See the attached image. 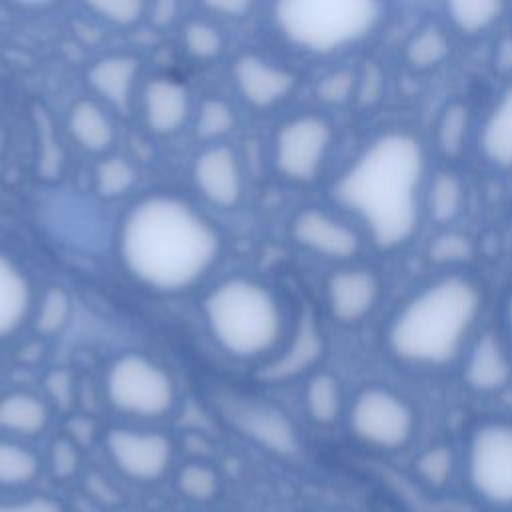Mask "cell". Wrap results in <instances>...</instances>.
Segmentation results:
<instances>
[{
    "instance_id": "obj_1",
    "label": "cell",
    "mask_w": 512,
    "mask_h": 512,
    "mask_svg": "<svg viewBox=\"0 0 512 512\" xmlns=\"http://www.w3.org/2000/svg\"><path fill=\"white\" fill-rule=\"evenodd\" d=\"M424 170L420 140L390 130L376 136L342 172L334 198L360 220L380 250H396L418 230Z\"/></svg>"
},
{
    "instance_id": "obj_2",
    "label": "cell",
    "mask_w": 512,
    "mask_h": 512,
    "mask_svg": "<svg viewBox=\"0 0 512 512\" xmlns=\"http://www.w3.org/2000/svg\"><path fill=\"white\" fill-rule=\"evenodd\" d=\"M118 248L124 268L140 284L178 292L208 274L220 254V236L186 200L154 194L126 212Z\"/></svg>"
},
{
    "instance_id": "obj_3",
    "label": "cell",
    "mask_w": 512,
    "mask_h": 512,
    "mask_svg": "<svg viewBox=\"0 0 512 512\" xmlns=\"http://www.w3.org/2000/svg\"><path fill=\"white\" fill-rule=\"evenodd\" d=\"M484 296L464 274L440 276L414 292L390 318L386 348L402 364L440 368L454 362L482 312Z\"/></svg>"
},
{
    "instance_id": "obj_4",
    "label": "cell",
    "mask_w": 512,
    "mask_h": 512,
    "mask_svg": "<svg viewBox=\"0 0 512 512\" xmlns=\"http://www.w3.org/2000/svg\"><path fill=\"white\" fill-rule=\"evenodd\" d=\"M208 328L222 350L236 358H254L276 346L282 312L276 296L256 280L228 278L204 300Z\"/></svg>"
},
{
    "instance_id": "obj_5",
    "label": "cell",
    "mask_w": 512,
    "mask_h": 512,
    "mask_svg": "<svg viewBox=\"0 0 512 512\" xmlns=\"http://www.w3.org/2000/svg\"><path fill=\"white\" fill-rule=\"evenodd\" d=\"M374 0H286L274 8L282 34L298 48L332 54L364 40L382 20Z\"/></svg>"
},
{
    "instance_id": "obj_6",
    "label": "cell",
    "mask_w": 512,
    "mask_h": 512,
    "mask_svg": "<svg viewBox=\"0 0 512 512\" xmlns=\"http://www.w3.org/2000/svg\"><path fill=\"white\" fill-rule=\"evenodd\" d=\"M104 390L108 404L118 414L138 420H158L176 402L172 378L142 354L120 356L106 374Z\"/></svg>"
},
{
    "instance_id": "obj_7",
    "label": "cell",
    "mask_w": 512,
    "mask_h": 512,
    "mask_svg": "<svg viewBox=\"0 0 512 512\" xmlns=\"http://www.w3.org/2000/svg\"><path fill=\"white\" fill-rule=\"evenodd\" d=\"M102 446L110 466L132 484H158L174 468V440L160 430L114 426L102 434Z\"/></svg>"
},
{
    "instance_id": "obj_8",
    "label": "cell",
    "mask_w": 512,
    "mask_h": 512,
    "mask_svg": "<svg viewBox=\"0 0 512 512\" xmlns=\"http://www.w3.org/2000/svg\"><path fill=\"white\" fill-rule=\"evenodd\" d=\"M348 426L354 438L380 448H404L416 430V414L412 406L384 386L362 388L348 410Z\"/></svg>"
},
{
    "instance_id": "obj_9",
    "label": "cell",
    "mask_w": 512,
    "mask_h": 512,
    "mask_svg": "<svg viewBox=\"0 0 512 512\" xmlns=\"http://www.w3.org/2000/svg\"><path fill=\"white\" fill-rule=\"evenodd\" d=\"M466 468L472 488L488 502L512 504V424L482 422L468 442Z\"/></svg>"
},
{
    "instance_id": "obj_10",
    "label": "cell",
    "mask_w": 512,
    "mask_h": 512,
    "mask_svg": "<svg viewBox=\"0 0 512 512\" xmlns=\"http://www.w3.org/2000/svg\"><path fill=\"white\" fill-rule=\"evenodd\" d=\"M222 418L238 434L276 456H292L300 448L298 428L292 418L262 398L224 392L216 400Z\"/></svg>"
},
{
    "instance_id": "obj_11",
    "label": "cell",
    "mask_w": 512,
    "mask_h": 512,
    "mask_svg": "<svg viewBox=\"0 0 512 512\" xmlns=\"http://www.w3.org/2000/svg\"><path fill=\"white\" fill-rule=\"evenodd\" d=\"M332 124L318 114H300L284 122L274 142V162L282 176L312 182L332 148Z\"/></svg>"
},
{
    "instance_id": "obj_12",
    "label": "cell",
    "mask_w": 512,
    "mask_h": 512,
    "mask_svg": "<svg viewBox=\"0 0 512 512\" xmlns=\"http://www.w3.org/2000/svg\"><path fill=\"white\" fill-rule=\"evenodd\" d=\"M292 238L306 250L332 260H350L362 248L356 228L318 208H304L294 216Z\"/></svg>"
},
{
    "instance_id": "obj_13",
    "label": "cell",
    "mask_w": 512,
    "mask_h": 512,
    "mask_svg": "<svg viewBox=\"0 0 512 512\" xmlns=\"http://www.w3.org/2000/svg\"><path fill=\"white\" fill-rule=\"evenodd\" d=\"M380 280L368 268H342L326 282L330 314L342 324H356L370 316L380 300Z\"/></svg>"
},
{
    "instance_id": "obj_14",
    "label": "cell",
    "mask_w": 512,
    "mask_h": 512,
    "mask_svg": "<svg viewBox=\"0 0 512 512\" xmlns=\"http://www.w3.org/2000/svg\"><path fill=\"white\" fill-rule=\"evenodd\" d=\"M234 80L242 98L256 108L274 106L296 88L294 72L256 54H242L234 62Z\"/></svg>"
},
{
    "instance_id": "obj_15",
    "label": "cell",
    "mask_w": 512,
    "mask_h": 512,
    "mask_svg": "<svg viewBox=\"0 0 512 512\" xmlns=\"http://www.w3.org/2000/svg\"><path fill=\"white\" fill-rule=\"evenodd\" d=\"M462 378L470 390L480 394H494L508 386L512 380V360L496 332L486 330L474 340L464 362Z\"/></svg>"
},
{
    "instance_id": "obj_16",
    "label": "cell",
    "mask_w": 512,
    "mask_h": 512,
    "mask_svg": "<svg viewBox=\"0 0 512 512\" xmlns=\"http://www.w3.org/2000/svg\"><path fill=\"white\" fill-rule=\"evenodd\" d=\"M194 182L212 204L228 208L240 200L242 172L228 146H210L194 162Z\"/></svg>"
},
{
    "instance_id": "obj_17",
    "label": "cell",
    "mask_w": 512,
    "mask_h": 512,
    "mask_svg": "<svg viewBox=\"0 0 512 512\" xmlns=\"http://www.w3.org/2000/svg\"><path fill=\"white\" fill-rule=\"evenodd\" d=\"M142 104L148 128L156 134H172L188 118L190 94L182 82L160 76L146 84Z\"/></svg>"
},
{
    "instance_id": "obj_18",
    "label": "cell",
    "mask_w": 512,
    "mask_h": 512,
    "mask_svg": "<svg viewBox=\"0 0 512 512\" xmlns=\"http://www.w3.org/2000/svg\"><path fill=\"white\" fill-rule=\"evenodd\" d=\"M322 350H324V342H322V334L314 322V316L302 314L298 328L294 332V338H292L290 346L286 348V352L278 360L268 364L258 374V378L268 380V382L290 380V378L302 374L304 370H308L310 366H314L318 362V358L322 356Z\"/></svg>"
},
{
    "instance_id": "obj_19",
    "label": "cell",
    "mask_w": 512,
    "mask_h": 512,
    "mask_svg": "<svg viewBox=\"0 0 512 512\" xmlns=\"http://www.w3.org/2000/svg\"><path fill=\"white\" fill-rule=\"evenodd\" d=\"M50 418L48 402L32 392H10L0 398V432L8 438H36L46 432Z\"/></svg>"
},
{
    "instance_id": "obj_20",
    "label": "cell",
    "mask_w": 512,
    "mask_h": 512,
    "mask_svg": "<svg viewBox=\"0 0 512 512\" xmlns=\"http://www.w3.org/2000/svg\"><path fill=\"white\" fill-rule=\"evenodd\" d=\"M140 62L134 56L114 54L100 58L88 70L90 88L120 110H128Z\"/></svg>"
},
{
    "instance_id": "obj_21",
    "label": "cell",
    "mask_w": 512,
    "mask_h": 512,
    "mask_svg": "<svg viewBox=\"0 0 512 512\" xmlns=\"http://www.w3.org/2000/svg\"><path fill=\"white\" fill-rule=\"evenodd\" d=\"M478 148L494 168H512V84L498 96L484 118Z\"/></svg>"
},
{
    "instance_id": "obj_22",
    "label": "cell",
    "mask_w": 512,
    "mask_h": 512,
    "mask_svg": "<svg viewBox=\"0 0 512 512\" xmlns=\"http://www.w3.org/2000/svg\"><path fill=\"white\" fill-rule=\"evenodd\" d=\"M32 304V290L26 276L12 260L0 254V338L16 332Z\"/></svg>"
},
{
    "instance_id": "obj_23",
    "label": "cell",
    "mask_w": 512,
    "mask_h": 512,
    "mask_svg": "<svg viewBox=\"0 0 512 512\" xmlns=\"http://www.w3.org/2000/svg\"><path fill=\"white\" fill-rule=\"evenodd\" d=\"M68 132L88 152H106L114 144V126L92 100H78L68 114Z\"/></svg>"
},
{
    "instance_id": "obj_24",
    "label": "cell",
    "mask_w": 512,
    "mask_h": 512,
    "mask_svg": "<svg viewBox=\"0 0 512 512\" xmlns=\"http://www.w3.org/2000/svg\"><path fill=\"white\" fill-rule=\"evenodd\" d=\"M172 486L178 498L194 506L214 504L224 488L222 474L204 460H188L172 474Z\"/></svg>"
},
{
    "instance_id": "obj_25",
    "label": "cell",
    "mask_w": 512,
    "mask_h": 512,
    "mask_svg": "<svg viewBox=\"0 0 512 512\" xmlns=\"http://www.w3.org/2000/svg\"><path fill=\"white\" fill-rule=\"evenodd\" d=\"M44 472V458L22 440L0 438V490L32 486Z\"/></svg>"
},
{
    "instance_id": "obj_26",
    "label": "cell",
    "mask_w": 512,
    "mask_h": 512,
    "mask_svg": "<svg viewBox=\"0 0 512 512\" xmlns=\"http://www.w3.org/2000/svg\"><path fill=\"white\" fill-rule=\"evenodd\" d=\"M470 128H472V114L468 104L460 100L446 104L434 128V144L440 156H444L446 160L460 158L466 148Z\"/></svg>"
},
{
    "instance_id": "obj_27",
    "label": "cell",
    "mask_w": 512,
    "mask_h": 512,
    "mask_svg": "<svg viewBox=\"0 0 512 512\" xmlns=\"http://www.w3.org/2000/svg\"><path fill=\"white\" fill-rule=\"evenodd\" d=\"M464 182L450 170H438L424 194V210L436 224H450L462 210Z\"/></svg>"
},
{
    "instance_id": "obj_28",
    "label": "cell",
    "mask_w": 512,
    "mask_h": 512,
    "mask_svg": "<svg viewBox=\"0 0 512 512\" xmlns=\"http://www.w3.org/2000/svg\"><path fill=\"white\" fill-rule=\"evenodd\" d=\"M304 406L312 422L318 426H332L342 414V388L330 372L314 374L304 392Z\"/></svg>"
},
{
    "instance_id": "obj_29",
    "label": "cell",
    "mask_w": 512,
    "mask_h": 512,
    "mask_svg": "<svg viewBox=\"0 0 512 512\" xmlns=\"http://www.w3.org/2000/svg\"><path fill=\"white\" fill-rule=\"evenodd\" d=\"M450 54V40L438 26H424L410 36L404 58L414 70H428L442 64Z\"/></svg>"
},
{
    "instance_id": "obj_30",
    "label": "cell",
    "mask_w": 512,
    "mask_h": 512,
    "mask_svg": "<svg viewBox=\"0 0 512 512\" xmlns=\"http://www.w3.org/2000/svg\"><path fill=\"white\" fill-rule=\"evenodd\" d=\"M502 12L504 4L492 0H456L446 4V14L452 26L468 36L488 30Z\"/></svg>"
},
{
    "instance_id": "obj_31",
    "label": "cell",
    "mask_w": 512,
    "mask_h": 512,
    "mask_svg": "<svg viewBox=\"0 0 512 512\" xmlns=\"http://www.w3.org/2000/svg\"><path fill=\"white\" fill-rule=\"evenodd\" d=\"M82 450L84 448L66 434L52 438L44 456V472L56 484H66L76 480L78 476H82V466H84Z\"/></svg>"
},
{
    "instance_id": "obj_32",
    "label": "cell",
    "mask_w": 512,
    "mask_h": 512,
    "mask_svg": "<svg viewBox=\"0 0 512 512\" xmlns=\"http://www.w3.org/2000/svg\"><path fill=\"white\" fill-rule=\"evenodd\" d=\"M136 168L122 156H110L96 164L94 186L104 198H116L126 194L136 184Z\"/></svg>"
},
{
    "instance_id": "obj_33",
    "label": "cell",
    "mask_w": 512,
    "mask_h": 512,
    "mask_svg": "<svg viewBox=\"0 0 512 512\" xmlns=\"http://www.w3.org/2000/svg\"><path fill=\"white\" fill-rule=\"evenodd\" d=\"M72 312V302L70 296L66 294V290H62L60 286H50L38 306L36 318H34V328L36 332L50 336L60 332Z\"/></svg>"
},
{
    "instance_id": "obj_34",
    "label": "cell",
    "mask_w": 512,
    "mask_h": 512,
    "mask_svg": "<svg viewBox=\"0 0 512 512\" xmlns=\"http://www.w3.org/2000/svg\"><path fill=\"white\" fill-rule=\"evenodd\" d=\"M474 244L462 232H440L428 244V258L436 266H456L472 258Z\"/></svg>"
},
{
    "instance_id": "obj_35",
    "label": "cell",
    "mask_w": 512,
    "mask_h": 512,
    "mask_svg": "<svg viewBox=\"0 0 512 512\" xmlns=\"http://www.w3.org/2000/svg\"><path fill=\"white\" fill-rule=\"evenodd\" d=\"M36 118V128H38V172L44 178H58L60 168H62V150L58 146V138L52 130L50 116L42 110L36 108L34 112Z\"/></svg>"
},
{
    "instance_id": "obj_36",
    "label": "cell",
    "mask_w": 512,
    "mask_h": 512,
    "mask_svg": "<svg viewBox=\"0 0 512 512\" xmlns=\"http://www.w3.org/2000/svg\"><path fill=\"white\" fill-rule=\"evenodd\" d=\"M182 42H184L186 52L196 60L216 58L224 48L220 32L204 20H190L184 26Z\"/></svg>"
},
{
    "instance_id": "obj_37",
    "label": "cell",
    "mask_w": 512,
    "mask_h": 512,
    "mask_svg": "<svg viewBox=\"0 0 512 512\" xmlns=\"http://www.w3.org/2000/svg\"><path fill=\"white\" fill-rule=\"evenodd\" d=\"M234 110L228 102L220 98H208L202 102L198 120H196V132L200 138L212 140L228 134L234 128Z\"/></svg>"
},
{
    "instance_id": "obj_38",
    "label": "cell",
    "mask_w": 512,
    "mask_h": 512,
    "mask_svg": "<svg viewBox=\"0 0 512 512\" xmlns=\"http://www.w3.org/2000/svg\"><path fill=\"white\" fill-rule=\"evenodd\" d=\"M454 470V452L446 444H436L424 450L416 460V472L432 486H444Z\"/></svg>"
},
{
    "instance_id": "obj_39",
    "label": "cell",
    "mask_w": 512,
    "mask_h": 512,
    "mask_svg": "<svg viewBox=\"0 0 512 512\" xmlns=\"http://www.w3.org/2000/svg\"><path fill=\"white\" fill-rule=\"evenodd\" d=\"M356 82H358V72L350 68L332 70L318 80L316 96L320 102L330 106L346 104L356 96Z\"/></svg>"
},
{
    "instance_id": "obj_40",
    "label": "cell",
    "mask_w": 512,
    "mask_h": 512,
    "mask_svg": "<svg viewBox=\"0 0 512 512\" xmlns=\"http://www.w3.org/2000/svg\"><path fill=\"white\" fill-rule=\"evenodd\" d=\"M88 8L112 24L128 26L144 14L146 4L140 0H98L90 2Z\"/></svg>"
},
{
    "instance_id": "obj_41",
    "label": "cell",
    "mask_w": 512,
    "mask_h": 512,
    "mask_svg": "<svg viewBox=\"0 0 512 512\" xmlns=\"http://www.w3.org/2000/svg\"><path fill=\"white\" fill-rule=\"evenodd\" d=\"M0 512H66V506L52 494L0 496Z\"/></svg>"
},
{
    "instance_id": "obj_42",
    "label": "cell",
    "mask_w": 512,
    "mask_h": 512,
    "mask_svg": "<svg viewBox=\"0 0 512 512\" xmlns=\"http://www.w3.org/2000/svg\"><path fill=\"white\" fill-rule=\"evenodd\" d=\"M384 92V72L376 62H366L358 72L356 82V100L360 106H374Z\"/></svg>"
},
{
    "instance_id": "obj_43",
    "label": "cell",
    "mask_w": 512,
    "mask_h": 512,
    "mask_svg": "<svg viewBox=\"0 0 512 512\" xmlns=\"http://www.w3.org/2000/svg\"><path fill=\"white\" fill-rule=\"evenodd\" d=\"M84 486H86V494L98 504V506H106V508H114L122 504V492L112 484L110 478H106L102 472L98 470H90L84 476Z\"/></svg>"
},
{
    "instance_id": "obj_44",
    "label": "cell",
    "mask_w": 512,
    "mask_h": 512,
    "mask_svg": "<svg viewBox=\"0 0 512 512\" xmlns=\"http://www.w3.org/2000/svg\"><path fill=\"white\" fill-rule=\"evenodd\" d=\"M46 388L52 400L62 408L68 410L72 406L74 388H72V376L66 370H54L46 378Z\"/></svg>"
},
{
    "instance_id": "obj_45",
    "label": "cell",
    "mask_w": 512,
    "mask_h": 512,
    "mask_svg": "<svg viewBox=\"0 0 512 512\" xmlns=\"http://www.w3.org/2000/svg\"><path fill=\"white\" fill-rule=\"evenodd\" d=\"M64 434L70 436L74 442H78L84 448L86 442H92V438L96 436V424L86 416H76L70 420Z\"/></svg>"
},
{
    "instance_id": "obj_46",
    "label": "cell",
    "mask_w": 512,
    "mask_h": 512,
    "mask_svg": "<svg viewBox=\"0 0 512 512\" xmlns=\"http://www.w3.org/2000/svg\"><path fill=\"white\" fill-rule=\"evenodd\" d=\"M176 10H178V4L176 2H158V4H152L150 8V18L154 24L158 26H166L174 20L176 16Z\"/></svg>"
},
{
    "instance_id": "obj_47",
    "label": "cell",
    "mask_w": 512,
    "mask_h": 512,
    "mask_svg": "<svg viewBox=\"0 0 512 512\" xmlns=\"http://www.w3.org/2000/svg\"><path fill=\"white\" fill-rule=\"evenodd\" d=\"M206 8H210V10H214V12H220V14H226V16H242V14L250 8V2H246V0L208 2Z\"/></svg>"
},
{
    "instance_id": "obj_48",
    "label": "cell",
    "mask_w": 512,
    "mask_h": 512,
    "mask_svg": "<svg viewBox=\"0 0 512 512\" xmlns=\"http://www.w3.org/2000/svg\"><path fill=\"white\" fill-rule=\"evenodd\" d=\"M498 62L504 68H512V40L502 42L500 46V54H498Z\"/></svg>"
},
{
    "instance_id": "obj_49",
    "label": "cell",
    "mask_w": 512,
    "mask_h": 512,
    "mask_svg": "<svg viewBox=\"0 0 512 512\" xmlns=\"http://www.w3.org/2000/svg\"><path fill=\"white\" fill-rule=\"evenodd\" d=\"M506 322H508V332H510V340H512V292L506 302Z\"/></svg>"
},
{
    "instance_id": "obj_50",
    "label": "cell",
    "mask_w": 512,
    "mask_h": 512,
    "mask_svg": "<svg viewBox=\"0 0 512 512\" xmlns=\"http://www.w3.org/2000/svg\"><path fill=\"white\" fill-rule=\"evenodd\" d=\"M2 146H4V130L0 126V150H2Z\"/></svg>"
},
{
    "instance_id": "obj_51",
    "label": "cell",
    "mask_w": 512,
    "mask_h": 512,
    "mask_svg": "<svg viewBox=\"0 0 512 512\" xmlns=\"http://www.w3.org/2000/svg\"><path fill=\"white\" fill-rule=\"evenodd\" d=\"M316 512H340V510H316Z\"/></svg>"
}]
</instances>
